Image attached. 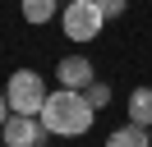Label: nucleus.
<instances>
[{
  "label": "nucleus",
  "mask_w": 152,
  "mask_h": 147,
  "mask_svg": "<svg viewBox=\"0 0 152 147\" xmlns=\"http://www.w3.org/2000/svg\"><path fill=\"white\" fill-rule=\"evenodd\" d=\"M92 119H97V106L88 101V92H78V87L46 92V106H42L46 133H56V138H83L88 129H92Z\"/></svg>",
  "instance_id": "obj_1"
},
{
  "label": "nucleus",
  "mask_w": 152,
  "mask_h": 147,
  "mask_svg": "<svg viewBox=\"0 0 152 147\" xmlns=\"http://www.w3.org/2000/svg\"><path fill=\"white\" fill-rule=\"evenodd\" d=\"M5 97H10V106L19 115H42V106H46V78L37 69H14L10 83H5Z\"/></svg>",
  "instance_id": "obj_2"
},
{
  "label": "nucleus",
  "mask_w": 152,
  "mask_h": 147,
  "mask_svg": "<svg viewBox=\"0 0 152 147\" xmlns=\"http://www.w3.org/2000/svg\"><path fill=\"white\" fill-rule=\"evenodd\" d=\"M60 28H65L69 41H92L106 28V14H102L97 0H69V5L60 9Z\"/></svg>",
  "instance_id": "obj_3"
},
{
  "label": "nucleus",
  "mask_w": 152,
  "mask_h": 147,
  "mask_svg": "<svg viewBox=\"0 0 152 147\" xmlns=\"http://www.w3.org/2000/svg\"><path fill=\"white\" fill-rule=\"evenodd\" d=\"M42 138H46L42 115H19V110H14V115L5 119V129H0V143L5 147H42Z\"/></svg>",
  "instance_id": "obj_4"
},
{
  "label": "nucleus",
  "mask_w": 152,
  "mask_h": 147,
  "mask_svg": "<svg viewBox=\"0 0 152 147\" xmlns=\"http://www.w3.org/2000/svg\"><path fill=\"white\" fill-rule=\"evenodd\" d=\"M56 78H60V87H78L83 92L97 74H92V60H88V55H65V60L56 64Z\"/></svg>",
  "instance_id": "obj_5"
},
{
  "label": "nucleus",
  "mask_w": 152,
  "mask_h": 147,
  "mask_svg": "<svg viewBox=\"0 0 152 147\" xmlns=\"http://www.w3.org/2000/svg\"><path fill=\"white\" fill-rule=\"evenodd\" d=\"M106 147H152V129L148 124H124V129H115L111 138H106Z\"/></svg>",
  "instance_id": "obj_6"
},
{
  "label": "nucleus",
  "mask_w": 152,
  "mask_h": 147,
  "mask_svg": "<svg viewBox=\"0 0 152 147\" xmlns=\"http://www.w3.org/2000/svg\"><path fill=\"white\" fill-rule=\"evenodd\" d=\"M129 119L152 129V87H134L129 92Z\"/></svg>",
  "instance_id": "obj_7"
},
{
  "label": "nucleus",
  "mask_w": 152,
  "mask_h": 147,
  "mask_svg": "<svg viewBox=\"0 0 152 147\" xmlns=\"http://www.w3.org/2000/svg\"><path fill=\"white\" fill-rule=\"evenodd\" d=\"M19 5H23V18L28 23H51L56 9H60V0H19Z\"/></svg>",
  "instance_id": "obj_8"
},
{
  "label": "nucleus",
  "mask_w": 152,
  "mask_h": 147,
  "mask_svg": "<svg viewBox=\"0 0 152 147\" xmlns=\"http://www.w3.org/2000/svg\"><path fill=\"white\" fill-rule=\"evenodd\" d=\"M83 92H88V101H92V106H97V110H102V106H106V101H111V87H106V83H97V78H92V83H88V87H83Z\"/></svg>",
  "instance_id": "obj_9"
},
{
  "label": "nucleus",
  "mask_w": 152,
  "mask_h": 147,
  "mask_svg": "<svg viewBox=\"0 0 152 147\" xmlns=\"http://www.w3.org/2000/svg\"><path fill=\"white\" fill-rule=\"evenodd\" d=\"M97 5H102V14H106V18H120L129 0H97Z\"/></svg>",
  "instance_id": "obj_10"
},
{
  "label": "nucleus",
  "mask_w": 152,
  "mask_h": 147,
  "mask_svg": "<svg viewBox=\"0 0 152 147\" xmlns=\"http://www.w3.org/2000/svg\"><path fill=\"white\" fill-rule=\"evenodd\" d=\"M14 115V106H10V97H5V92H0V129H5V119Z\"/></svg>",
  "instance_id": "obj_11"
}]
</instances>
